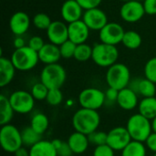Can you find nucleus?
Returning <instances> with one entry per match:
<instances>
[{"instance_id":"46","label":"nucleus","mask_w":156,"mask_h":156,"mask_svg":"<svg viewBox=\"0 0 156 156\" xmlns=\"http://www.w3.org/2000/svg\"><path fill=\"white\" fill-rule=\"evenodd\" d=\"M152 122V128H153V132L156 133V116L151 121Z\"/></svg>"},{"instance_id":"32","label":"nucleus","mask_w":156,"mask_h":156,"mask_svg":"<svg viewBox=\"0 0 156 156\" xmlns=\"http://www.w3.org/2000/svg\"><path fill=\"white\" fill-rule=\"evenodd\" d=\"M49 89L44 85L41 81L39 82H36L32 87H31V90L30 93L32 94L33 98L36 101H46Z\"/></svg>"},{"instance_id":"16","label":"nucleus","mask_w":156,"mask_h":156,"mask_svg":"<svg viewBox=\"0 0 156 156\" xmlns=\"http://www.w3.org/2000/svg\"><path fill=\"white\" fill-rule=\"evenodd\" d=\"M31 22L32 20H30L29 16L26 12L17 11L9 19V27L15 36H23L29 29Z\"/></svg>"},{"instance_id":"26","label":"nucleus","mask_w":156,"mask_h":156,"mask_svg":"<svg viewBox=\"0 0 156 156\" xmlns=\"http://www.w3.org/2000/svg\"><path fill=\"white\" fill-rule=\"evenodd\" d=\"M143 43V38L141 35L133 30L125 31L122 44L128 49H137L141 47Z\"/></svg>"},{"instance_id":"33","label":"nucleus","mask_w":156,"mask_h":156,"mask_svg":"<svg viewBox=\"0 0 156 156\" xmlns=\"http://www.w3.org/2000/svg\"><path fill=\"white\" fill-rule=\"evenodd\" d=\"M58 47H59L61 58H66V59L74 58V54H75L77 45L75 43H73L71 40L68 39L67 41H65L64 43H62Z\"/></svg>"},{"instance_id":"7","label":"nucleus","mask_w":156,"mask_h":156,"mask_svg":"<svg viewBox=\"0 0 156 156\" xmlns=\"http://www.w3.org/2000/svg\"><path fill=\"white\" fill-rule=\"evenodd\" d=\"M0 144L5 153L15 154L23 146L21 131L10 123L3 125L0 130Z\"/></svg>"},{"instance_id":"27","label":"nucleus","mask_w":156,"mask_h":156,"mask_svg":"<svg viewBox=\"0 0 156 156\" xmlns=\"http://www.w3.org/2000/svg\"><path fill=\"white\" fill-rule=\"evenodd\" d=\"M147 148L144 143L131 141L122 151V156H146Z\"/></svg>"},{"instance_id":"13","label":"nucleus","mask_w":156,"mask_h":156,"mask_svg":"<svg viewBox=\"0 0 156 156\" xmlns=\"http://www.w3.org/2000/svg\"><path fill=\"white\" fill-rule=\"evenodd\" d=\"M82 20L88 26L90 30L99 32L109 23L106 13L99 7L85 10Z\"/></svg>"},{"instance_id":"12","label":"nucleus","mask_w":156,"mask_h":156,"mask_svg":"<svg viewBox=\"0 0 156 156\" xmlns=\"http://www.w3.org/2000/svg\"><path fill=\"white\" fill-rule=\"evenodd\" d=\"M145 14L144 4L141 1L123 2L120 8V16L122 19L127 23L139 22Z\"/></svg>"},{"instance_id":"50","label":"nucleus","mask_w":156,"mask_h":156,"mask_svg":"<svg viewBox=\"0 0 156 156\" xmlns=\"http://www.w3.org/2000/svg\"><path fill=\"white\" fill-rule=\"evenodd\" d=\"M71 156H72V155H71Z\"/></svg>"},{"instance_id":"21","label":"nucleus","mask_w":156,"mask_h":156,"mask_svg":"<svg viewBox=\"0 0 156 156\" xmlns=\"http://www.w3.org/2000/svg\"><path fill=\"white\" fill-rule=\"evenodd\" d=\"M16 68L10 58L0 57V87L7 86L14 79L16 74Z\"/></svg>"},{"instance_id":"30","label":"nucleus","mask_w":156,"mask_h":156,"mask_svg":"<svg viewBox=\"0 0 156 156\" xmlns=\"http://www.w3.org/2000/svg\"><path fill=\"white\" fill-rule=\"evenodd\" d=\"M91 58H92V47L91 46H90L87 43L77 45L75 54H74V58L77 61L85 62L90 59Z\"/></svg>"},{"instance_id":"38","label":"nucleus","mask_w":156,"mask_h":156,"mask_svg":"<svg viewBox=\"0 0 156 156\" xmlns=\"http://www.w3.org/2000/svg\"><path fill=\"white\" fill-rule=\"evenodd\" d=\"M92 156H115V151L108 144L96 146Z\"/></svg>"},{"instance_id":"44","label":"nucleus","mask_w":156,"mask_h":156,"mask_svg":"<svg viewBox=\"0 0 156 156\" xmlns=\"http://www.w3.org/2000/svg\"><path fill=\"white\" fill-rule=\"evenodd\" d=\"M13 46L15 48V49H17V48H24L26 47V41L25 39L22 37V36H17L15 37L14 41H13Z\"/></svg>"},{"instance_id":"5","label":"nucleus","mask_w":156,"mask_h":156,"mask_svg":"<svg viewBox=\"0 0 156 156\" xmlns=\"http://www.w3.org/2000/svg\"><path fill=\"white\" fill-rule=\"evenodd\" d=\"M66 79V69L58 63L45 65L40 72V81L49 90L60 89L64 85Z\"/></svg>"},{"instance_id":"49","label":"nucleus","mask_w":156,"mask_h":156,"mask_svg":"<svg viewBox=\"0 0 156 156\" xmlns=\"http://www.w3.org/2000/svg\"><path fill=\"white\" fill-rule=\"evenodd\" d=\"M155 58H156V53H155Z\"/></svg>"},{"instance_id":"18","label":"nucleus","mask_w":156,"mask_h":156,"mask_svg":"<svg viewBox=\"0 0 156 156\" xmlns=\"http://www.w3.org/2000/svg\"><path fill=\"white\" fill-rule=\"evenodd\" d=\"M139 102V95L129 87L119 90L116 103L121 109L124 111H133L135 108H138Z\"/></svg>"},{"instance_id":"20","label":"nucleus","mask_w":156,"mask_h":156,"mask_svg":"<svg viewBox=\"0 0 156 156\" xmlns=\"http://www.w3.org/2000/svg\"><path fill=\"white\" fill-rule=\"evenodd\" d=\"M68 144L73 153V154H84L90 145L89 137L79 132L72 133L68 138Z\"/></svg>"},{"instance_id":"47","label":"nucleus","mask_w":156,"mask_h":156,"mask_svg":"<svg viewBox=\"0 0 156 156\" xmlns=\"http://www.w3.org/2000/svg\"><path fill=\"white\" fill-rule=\"evenodd\" d=\"M123 2H128V1H141V0H122Z\"/></svg>"},{"instance_id":"37","label":"nucleus","mask_w":156,"mask_h":156,"mask_svg":"<svg viewBox=\"0 0 156 156\" xmlns=\"http://www.w3.org/2000/svg\"><path fill=\"white\" fill-rule=\"evenodd\" d=\"M90 144L95 145V146H100L103 144H107V133L105 132H101V131H96L92 133L91 134L88 135Z\"/></svg>"},{"instance_id":"41","label":"nucleus","mask_w":156,"mask_h":156,"mask_svg":"<svg viewBox=\"0 0 156 156\" xmlns=\"http://www.w3.org/2000/svg\"><path fill=\"white\" fill-rule=\"evenodd\" d=\"M77 2L80 5V6L85 10L99 7L101 4L102 0H77Z\"/></svg>"},{"instance_id":"48","label":"nucleus","mask_w":156,"mask_h":156,"mask_svg":"<svg viewBox=\"0 0 156 156\" xmlns=\"http://www.w3.org/2000/svg\"><path fill=\"white\" fill-rule=\"evenodd\" d=\"M154 156H156V153H154Z\"/></svg>"},{"instance_id":"42","label":"nucleus","mask_w":156,"mask_h":156,"mask_svg":"<svg viewBox=\"0 0 156 156\" xmlns=\"http://www.w3.org/2000/svg\"><path fill=\"white\" fill-rule=\"evenodd\" d=\"M143 4L146 15L149 16L156 15V0H144Z\"/></svg>"},{"instance_id":"31","label":"nucleus","mask_w":156,"mask_h":156,"mask_svg":"<svg viewBox=\"0 0 156 156\" xmlns=\"http://www.w3.org/2000/svg\"><path fill=\"white\" fill-rule=\"evenodd\" d=\"M32 23L35 27L39 30H46L49 27L52 23L49 16L46 13H37L32 18Z\"/></svg>"},{"instance_id":"2","label":"nucleus","mask_w":156,"mask_h":156,"mask_svg":"<svg viewBox=\"0 0 156 156\" xmlns=\"http://www.w3.org/2000/svg\"><path fill=\"white\" fill-rule=\"evenodd\" d=\"M126 129L133 141L145 143L147 138L153 133L152 122L142 114H133L127 121Z\"/></svg>"},{"instance_id":"17","label":"nucleus","mask_w":156,"mask_h":156,"mask_svg":"<svg viewBox=\"0 0 156 156\" xmlns=\"http://www.w3.org/2000/svg\"><path fill=\"white\" fill-rule=\"evenodd\" d=\"M69 39L76 45L86 43L90 36V28L82 19L68 24Z\"/></svg>"},{"instance_id":"8","label":"nucleus","mask_w":156,"mask_h":156,"mask_svg":"<svg viewBox=\"0 0 156 156\" xmlns=\"http://www.w3.org/2000/svg\"><path fill=\"white\" fill-rule=\"evenodd\" d=\"M80 108L98 111L106 102L105 92L98 88H86L80 91L78 97Z\"/></svg>"},{"instance_id":"4","label":"nucleus","mask_w":156,"mask_h":156,"mask_svg":"<svg viewBox=\"0 0 156 156\" xmlns=\"http://www.w3.org/2000/svg\"><path fill=\"white\" fill-rule=\"evenodd\" d=\"M119 58V50L116 46L104 43H96L92 47L93 62L101 68H110L117 63Z\"/></svg>"},{"instance_id":"10","label":"nucleus","mask_w":156,"mask_h":156,"mask_svg":"<svg viewBox=\"0 0 156 156\" xmlns=\"http://www.w3.org/2000/svg\"><path fill=\"white\" fill-rule=\"evenodd\" d=\"M124 34L125 31L122 25L116 22H109L99 32V37L101 43L117 46L122 43Z\"/></svg>"},{"instance_id":"28","label":"nucleus","mask_w":156,"mask_h":156,"mask_svg":"<svg viewBox=\"0 0 156 156\" xmlns=\"http://www.w3.org/2000/svg\"><path fill=\"white\" fill-rule=\"evenodd\" d=\"M21 136H22V141H23V145L27 146V147H31L34 144H36L37 142H39L41 139L40 134H38L34 129H32V127L29 126H26L21 130Z\"/></svg>"},{"instance_id":"25","label":"nucleus","mask_w":156,"mask_h":156,"mask_svg":"<svg viewBox=\"0 0 156 156\" xmlns=\"http://www.w3.org/2000/svg\"><path fill=\"white\" fill-rule=\"evenodd\" d=\"M30 126L38 134L43 135L49 127L48 117L42 112H36L30 120Z\"/></svg>"},{"instance_id":"39","label":"nucleus","mask_w":156,"mask_h":156,"mask_svg":"<svg viewBox=\"0 0 156 156\" xmlns=\"http://www.w3.org/2000/svg\"><path fill=\"white\" fill-rule=\"evenodd\" d=\"M46 43L44 42V39L41 37H39V36H34V37H32L29 38L27 46L29 48H31L32 49H34L35 51L38 52L43 48V46Z\"/></svg>"},{"instance_id":"45","label":"nucleus","mask_w":156,"mask_h":156,"mask_svg":"<svg viewBox=\"0 0 156 156\" xmlns=\"http://www.w3.org/2000/svg\"><path fill=\"white\" fill-rule=\"evenodd\" d=\"M14 154L15 156H29V150H27L26 147L22 146Z\"/></svg>"},{"instance_id":"9","label":"nucleus","mask_w":156,"mask_h":156,"mask_svg":"<svg viewBox=\"0 0 156 156\" xmlns=\"http://www.w3.org/2000/svg\"><path fill=\"white\" fill-rule=\"evenodd\" d=\"M8 99L15 112L18 114H27L31 112L35 107L36 100L33 98L32 94L27 90H15L9 95Z\"/></svg>"},{"instance_id":"6","label":"nucleus","mask_w":156,"mask_h":156,"mask_svg":"<svg viewBox=\"0 0 156 156\" xmlns=\"http://www.w3.org/2000/svg\"><path fill=\"white\" fill-rule=\"evenodd\" d=\"M10 59L16 69L19 71H29L39 62L38 53L28 46L15 49Z\"/></svg>"},{"instance_id":"40","label":"nucleus","mask_w":156,"mask_h":156,"mask_svg":"<svg viewBox=\"0 0 156 156\" xmlns=\"http://www.w3.org/2000/svg\"><path fill=\"white\" fill-rule=\"evenodd\" d=\"M118 94H119V90L109 87L105 91V100H106L105 103H111V104L116 103Z\"/></svg>"},{"instance_id":"3","label":"nucleus","mask_w":156,"mask_h":156,"mask_svg":"<svg viewBox=\"0 0 156 156\" xmlns=\"http://www.w3.org/2000/svg\"><path fill=\"white\" fill-rule=\"evenodd\" d=\"M105 80L110 88H113L117 90L127 88L132 80L130 69L125 64L117 62L108 68Z\"/></svg>"},{"instance_id":"36","label":"nucleus","mask_w":156,"mask_h":156,"mask_svg":"<svg viewBox=\"0 0 156 156\" xmlns=\"http://www.w3.org/2000/svg\"><path fill=\"white\" fill-rule=\"evenodd\" d=\"M144 76L147 80L156 84V58H150L144 65Z\"/></svg>"},{"instance_id":"14","label":"nucleus","mask_w":156,"mask_h":156,"mask_svg":"<svg viewBox=\"0 0 156 156\" xmlns=\"http://www.w3.org/2000/svg\"><path fill=\"white\" fill-rule=\"evenodd\" d=\"M47 37L48 41L57 46L69 39V27L65 21L54 20L47 29Z\"/></svg>"},{"instance_id":"23","label":"nucleus","mask_w":156,"mask_h":156,"mask_svg":"<svg viewBox=\"0 0 156 156\" xmlns=\"http://www.w3.org/2000/svg\"><path fill=\"white\" fill-rule=\"evenodd\" d=\"M15 111L11 106L8 97L4 94L0 95V124L1 126L9 124L13 120Z\"/></svg>"},{"instance_id":"1","label":"nucleus","mask_w":156,"mask_h":156,"mask_svg":"<svg viewBox=\"0 0 156 156\" xmlns=\"http://www.w3.org/2000/svg\"><path fill=\"white\" fill-rule=\"evenodd\" d=\"M101 124V115L97 111L80 108L72 116V126L76 132L90 135L98 131Z\"/></svg>"},{"instance_id":"43","label":"nucleus","mask_w":156,"mask_h":156,"mask_svg":"<svg viewBox=\"0 0 156 156\" xmlns=\"http://www.w3.org/2000/svg\"><path fill=\"white\" fill-rule=\"evenodd\" d=\"M145 145L146 148L148 150H150L151 152H153L154 154L156 153V133H152L150 134V136L147 138V140L145 141Z\"/></svg>"},{"instance_id":"35","label":"nucleus","mask_w":156,"mask_h":156,"mask_svg":"<svg viewBox=\"0 0 156 156\" xmlns=\"http://www.w3.org/2000/svg\"><path fill=\"white\" fill-rule=\"evenodd\" d=\"M51 142L56 148L58 156H71L73 154L68 142L62 141L60 139H54Z\"/></svg>"},{"instance_id":"24","label":"nucleus","mask_w":156,"mask_h":156,"mask_svg":"<svg viewBox=\"0 0 156 156\" xmlns=\"http://www.w3.org/2000/svg\"><path fill=\"white\" fill-rule=\"evenodd\" d=\"M139 113L149 120H153L156 116V97L143 98L138 105Z\"/></svg>"},{"instance_id":"34","label":"nucleus","mask_w":156,"mask_h":156,"mask_svg":"<svg viewBox=\"0 0 156 156\" xmlns=\"http://www.w3.org/2000/svg\"><path fill=\"white\" fill-rule=\"evenodd\" d=\"M63 93L60 89H51L48 90L46 101L50 106H58L63 101Z\"/></svg>"},{"instance_id":"22","label":"nucleus","mask_w":156,"mask_h":156,"mask_svg":"<svg viewBox=\"0 0 156 156\" xmlns=\"http://www.w3.org/2000/svg\"><path fill=\"white\" fill-rule=\"evenodd\" d=\"M29 156H58L51 141L40 140L29 148Z\"/></svg>"},{"instance_id":"15","label":"nucleus","mask_w":156,"mask_h":156,"mask_svg":"<svg viewBox=\"0 0 156 156\" xmlns=\"http://www.w3.org/2000/svg\"><path fill=\"white\" fill-rule=\"evenodd\" d=\"M84 9L77 2V0H66L60 8V14L63 21L68 24L82 19Z\"/></svg>"},{"instance_id":"29","label":"nucleus","mask_w":156,"mask_h":156,"mask_svg":"<svg viewBox=\"0 0 156 156\" xmlns=\"http://www.w3.org/2000/svg\"><path fill=\"white\" fill-rule=\"evenodd\" d=\"M138 95L142 96L143 98H150V97H155L156 95V84L153 81L144 79H140L138 90H137Z\"/></svg>"},{"instance_id":"11","label":"nucleus","mask_w":156,"mask_h":156,"mask_svg":"<svg viewBox=\"0 0 156 156\" xmlns=\"http://www.w3.org/2000/svg\"><path fill=\"white\" fill-rule=\"evenodd\" d=\"M132 141L126 127L117 126L107 133V144L115 152H122Z\"/></svg>"},{"instance_id":"19","label":"nucleus","mask_w":156,"mask_h":156,"mask_svg":"<svg viewBox=\"0 0 156 156\" xmlns=\"http://www.w3.org/2000/svg\"><path fill=\"white\" fill-rule=\"evenodd\" d=\"M37 53L39 61L45 65L58 63V60L61 58L59 47L50 42L46 43Z\"/></svg>"}]
</instances>
